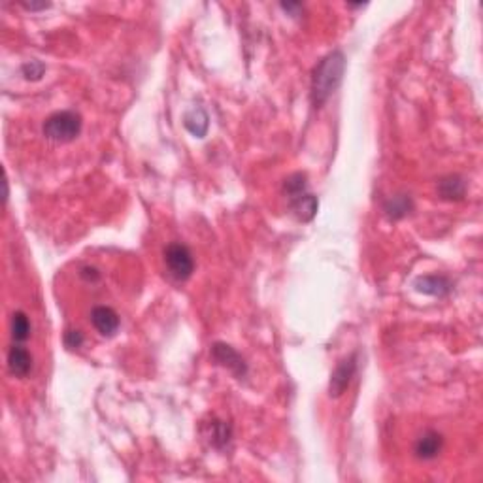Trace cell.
Listing matches in <instances>:
<instances>
[{
    "mask_svg": "<svg viewBox=\"0 0 483 483\" xmlns=\"http://www.w3.org/2000/svg\"><path fill=\"white\" fill-rule=\"evenodd\" d=\"M346 72V57L342 51H331L319 60L311 75V100L319 108L338 89Z\"/></svg>",
    "mask_w": 483,
    "mask_h": 483,
    "instance_id": "cell-1",
    "label": "cell"
},
{
    "mask_svg": "<svg viewBox=\"0 0 483 483\" xmlns=\"http://www.w3.org/2000/svg\"><path fill=\"white\" fill-rule=\"evenodd\" d=\"M80 278H82L83 281H87V283H98L100 278H102V274H100V270H98L97 266H82Z\"/></svg>",
    "mask_w": 483,
    "mask_h": 483,
    "instance_id": "cell-18",
    "label": "cell"
},
{
    "mask_svg": "<svg viewBox=\"0 0 483 483\" xmlns=\"http://www.w3.org/2000/svg\"><path fill=\"white\" fill-rule=\"evenodd\" d=\"M42 130L47 140L60 143L72 142L82 132V117L80 113L70 112V110L55 112L45 119Z\"/></svg>",
    "mask_w": 483,
    "mask_h": 483,
    "instance_id": "cell-2",
    "label": "cell"
},
{
    "mask_svg": "<svg viewBox=\"0 0 483 483\" xmlns=\"http://www.w3.org/2000/svg\"><path fill=\"white\" fill-rule=\"evenodd\" d=\"M415 287L419 293L432 294V296H444L449 293L451 283L447 281V278L444 276H436V274H430V276H423L415 281Z\"/></svg>",
    "mask_w": 483,
    "mask_h": 483,
    "instance_id": "cell-9",
    "label": "cell"
},
{
    "mask_svg": "<svg viewBox=\"0 0 483 483\" xmlns=\"http://www.w3.org/2000/svg\"><path fill=\"white\" fill-rule=\"evenodd\" d=\"M438 195L444 200H460L467 195V183L459 176H445L438 183Z\"/></svg>",
    "mask_w": 483,
    "mask_h": 483,
    "instance_id": "cell-10",
    "label": "cell"
},
{
    "mask_svg": "<svg viewBox=\"0 0 483 483\" xmlns=\"http://www.w3.org/2000/svg\"><path fill=\"white\" fill-rule=\"evenodd\" d=\"M165 263L168 272H170V276L178 279V281H185L195 272V261H193L191 251H189L187 246L178 244V242L166 246Z\"/></svg>",
    "mask_w": 483,
    "mask_h": 483,
    "instance_id": "cell-3",
    "label": "cell"
},
{
    "mask_svg": "<svg viewBox=\"0 0 483 483\" xmlns=\"http://www.w3.org/2000/svg\"><path fill=\"white\" fill-rule=\"evenodd\" d=\"M8 370L15 377H27L32 370V355L23 346H12L8 351Z\"/></svg>",
    "mask_w": 483,
    "mask_h": 483,
    "instance_id": "cell-8",
    "label": "cell"
},
{
    "mask_svg": "<svg viewBox=\"0 0 483 483\" xmlns=\"http://www.w3.org/2000/svg\"><path fill=\"white\" fill-rule=\"evenodd\" d=\"M211 357L215 359V362H219L221 366H225L233 372L236 377H244L248 374V364L242 359V355L228 344L217 342L211 347Z\"/></svg>",
    "mask_w": 483,
    "mask_h": 483,
    "instance_id": "cell-4",
    "label": "cell"
},
{
    "mask_svg": "<svg viewBox=\"0 0 483 483\" xmlns=\"http://www.w3.org/2000/svg\"><path fill=\"white\" fill-rule=\"evenodd\" d=\"M64 346L68 349H75V347L83 346V334L80 331H67L64 332Z\"/></svg>",
    "mask_w": 483,
    "mask_h": 483,
    "instance_id": "cell-19",
    "label": "cell"
},
{
    "mask_svg": "<svg viewBox=\"0 0 483 483\" xmlns=\"http://www.w3.org/2000/svg\"><path fill=\"white\" fill-rule=\"evenodd\" d=\"M25 10H30V12H36V10H45V8H49V2H23L21 4Z\"/></svg>",
    "mask_w": 483,
    "mask_h": 483,
    "instance_id": "cell-20",
    "label": "cell"
},
{
    "mask_svg": "<svg viewBox=\"0 0 483 483\" xmlns=\"http://www.w3.org/2000/svg\"><path fill=\"white\" fill-rule=\"evenodd\" d=\"M211 444L215 447H223L231 442V427L223 421L211 423Z\"/></svg>",
    "mask_w": 483,
    "mask_h": 483,
    "instance_id": "cell-16",
    "label": "cell"
},
{
    "mask_svg": "<svg viewBox=\"0 0 483 483\" xmlns=\"http://www.w3.org/2000/svg\"><path fill=\"white\" fill-rule=\"evenodd\" d=\"M442 447H444V438H442V434L436 432V430H427L423 436L417 438L414 451L417 459L430 460L442 451Z\"/></svg>",
    "mask_w": 483,
    "mask_h": 483,
    "instance_id": "cell-7",
    "label": "cell"
},
{
    "mask_svg": "<svg viewBox=\"0 0 483 483\" xmlns=\"http://www.w3.org/2000/svg\"><path fill=\"white\" fill-rule=\"evenodd\" d=\"M183 125L187 128L189 132L196 138H204L210 127V119H208V113L204 112L202 108H193L185 113V119Z\"/></svg>",
    "mask_w": 483,
    "mask_h": 483,
    "instance_id": "cell-12",
    "label": "cell"
},
{
    "mask_svg": "<svg viewBox=\"0 0 483 483\" xmlns=\"http://www.w3.org/2000/svg\"><path fill=\"white\" fill-rule=\"evenodd\" d=\"M355 370H357V355L351 353L332 372L331 384H329V394L332 399H338L346 392V389L351 384V377L355 376Z\"/></svg>",
    "mask_w": 483,
    "mask_h": 483,
    "instance_id": "cell-5",
    "label": "cell"
},
{
    "mask_svg": "<svg viewBox=\"0 0 483 483\" xmlns=\"http://www.w3.org/2000/svg\"><path fill=\"white\" fill-rule=\"evenodd\" d=\"M306 189H308V181H306V174H302V172L291 174V176L285 180V183H283V191L289 195L291 200L296 198V196L304 195V193H306Z\"/></svg>",
    "mask_w": 483,
    "mask_h": 483,
    "instance_id": "cell-15",
    "label": "cell"
},
{
    "mask_svg": "<svg viewBox=\"0 0 483 483\" xmlns=\"http://www.w3.org/2000/svg\"><path fill=\"white\" fill-rule=\"evenodd\" d=\"M412 208H414V204H412V198H410L408 195L391 196L384 206L385 213H387L391 219L406 217L408 213L412 211Z\"/></svg>",
    "mask_w": 483,
    "mask_h": 483,
    "instance_id": "cell-13",
    "label": "cell"
},
{
    "mask_svg": "<svg viewBox=\"0 0 483 483\" xmlns=\"http://www.w3.org/2000/svg\"><path fill=\"white\" fill-rule=\"evenodd\" d=\"M291 208H293V213L296 217L304 221V223H308V221L316 217L319 202H317V198L314 195L304 193V195L296 196V198L291 200Z\"/></svg>",
    "mask_w": 483,
    "mask_h": 483,
    "instance_id": "cell-11",
    "label": "cell"
},
{
    "mask_svg": "<svg viewBox=\"0 0 483 483\" xmlns=\"http://www.w3.org/2000/svg\"><path fill=\"white\" fill-rule=\"evenodd\" d=\"M30 336V321L25 311H15L12 316V338L14 342H25Z\"/></svg>",
    "mask_w": 483,
    "mask_h": 483,
    "instance_id": "cell-14",
    "label": "cell"
},
{
    "mask_svg": "<svg viewBox=\"0 0 483 483\" xmlns=\"http://www.w3.org/2000/svg\"><path fill=\"white\" fill-rule=\"evenodd\" d=\"M281 8H283L285 12H291V14H293V15H296V14H294L296 10H302V6H301V4H298V2H287V4H285V2H283V4H281Z\"/></svg>",
    "mask_w": 483,
    "mask_h": 483,
    "instance_id": "cell-21",
    "label": "cell"
},
{
    "mask_svg": "<svg viewBox=\"0 0 483 483\" xmlns=\"http://www.w3.org/2000/svg\"><path fill=\"white\" fill-rule=\"evenodd\" d=\"M91 323L100 336L112 338L119 331V314L110 306H95L91 309Z\"/></svg>",
    "mask_w": 483,
    "mask_h": 483,
    "instance_id": "cell-6",
    "label": "cell"
},
{
    "mask_svg": "<svg viewBox=\"0 0 483 483\" xmlns=\"http://www.w3.org/2000/svg\"><path fill=\"white\" fill-rule=\"evenodd\" d=\"M21 74L25 80H29V82H38V80H42V75L45 74V64L42 62V60H27L25 64L21 67Z\"/></svg>",
    "mask_w": 483,
    "mask_h": 483,
    "instance_id": "cell-17",
    "label": "cell"
}]
</instances>
